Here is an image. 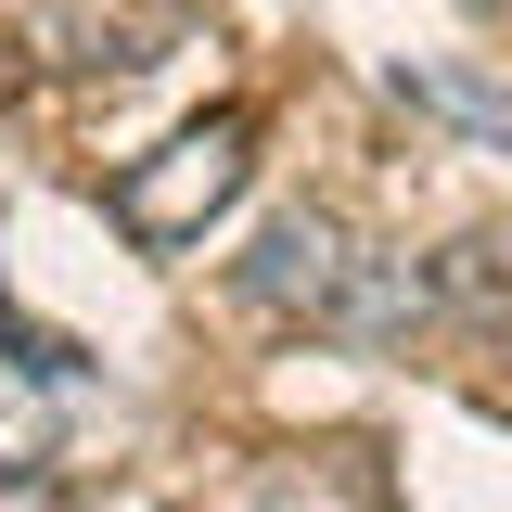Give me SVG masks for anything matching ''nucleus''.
Returning a JSON list of instances; mask_svg holds the SVG:
<instances>
[{"label": "nucleus", "instance_id": "obj_1", "mask_svg": "<svg viewBox=\"0 0 512 512\" xmlns=\"http://www.w3.org/2000/svg\"><path fill=\"white\" fill-rule=\"evenodd\" d=\"M244 167H256V116H231V103H218V116H192L180 141H154V154L116 180L128 244H154V256H167V244H192V231H205V218L244 192Z\"/></svg>", "mask_w": 512, "mask_h": 512}, {"label": "nucleus", "instance_id": "obj_2", "mask_svg": "<svg viewBox=\"0 0 512 512\" xmlns=\"http://www.w3.org/2000/svg\"><path fill=\"white\" fill-rule=\"evenodd\" d=\"M346 269H359L346 218H320V205H282V218L256 231V256H244V295H256L269 320H320V333H333V295H346Z\"/></svg>", "mask_w": 512, "mask_h": 512}, {"label": "nucleus", "instance_id": "obj_3", "mask_svg": "<svg viewBox=\"0 0 512 512\" xmlns=\"http://www.w3.org/2000/svg\"><path fill=\"white\" fill-rule=\"evenodd\" d=\"M423 308H436V295H423V269H410L397 244H359L346 295H333V333H346V346H397V333H410Z\"/></svg>", "mask_w": 512, "mask_h": 512}, {"label": "nucleus", "instance_id": "obj_4", "mask_svg": "<svg viewBox=\"0 0 512 512\" xmlns=\"http://www.w3.org/2000/svg\"><path fill=\"white\" fill-rule=\"evenodd\" d=\"M64 423V359H0V474H52Z\"/></svg>", "mask_w": 512, "mask_h": 512}, {"label": "nucleus", "instance_id": "obj_5", "mask_svg": "<svg viewBox=\"0 0 512 512\" xmlns=\"http://www.w3.org/2000/svg\"><path fill=\"white\" fill-rule=\"evenodd\" d=\"M423 295H461L474 320H500V308H512V244H500V231H474V244H448L436 269H423Z\"/></svg>", "mask_w": 512, "mask_h": 512}, {"label": "nucleus", "instance_id": "obj_6", "mask_svg": "<svg viewBox=\"0 0 512 512\" xmlns=\"http://www.w3.org/2000/svg\"><path fill=\"white\" fill-rule=\"evenodd\" d=\"M423 116H448V128H474V141H512V90H474V77H448V64H410L397 77Z\"/></svg>", "mask_w": 512, "mask_h": 512}, {"label": "nucleus", "instance_id": "obj_7", "mask_svg": "<svg viewBox=\"0 0 512 512\" xmlns=\"http://www.w3.org/2000/svg\"><path fill=\"white\" fill-rule=\"evenodd\" d=\"M0 512H64V487L52 474H0Z\"/></svg>", "mask_w": 512, "mask_h": 512}]
</instances>
